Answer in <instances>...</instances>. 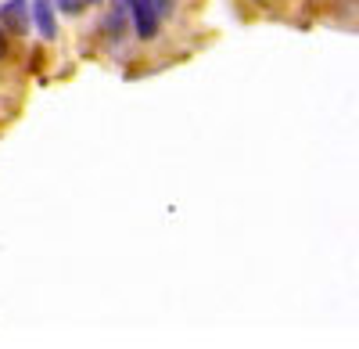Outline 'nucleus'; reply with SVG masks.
<instances>
[{"label": "nucleus", "instance_id": "obj_4", "mask_svg": "<svg viewBox=\"0 0 359 349\" xmlns=\"http://www.w3.org/2000/svg\"><path fill=\"white\" fill-rule=\"evenodd\" d=\"M54 4H57V11H62V15H79L83 8H86V0H54Z\"/></svg>", "mask_w": 359, "mask_h": 349}, {"label": "nucleus", "instance_id": "obj_2", "mask_svg": "<svg viewBox=\"0 0 359 349\" xmlns=\"http://www.w3.org/2000/svg\"><path fill=\"white\" fill-rule=\"evenodd\" d=\"M130 25H133L137 40H155V37H158V25H162V18L155 15V8L147 4V0H133Z\"/></svg>", "mask_w": 359, "mask_h": 349}, {"label": "nucleus", "instance_id": "obj_6", "mask_svg": "<svg viewBox=\"0 0 359 349\" xmlns=\"http://www.w3.org/2000/svg\"><path fill=\"white\" fill-rule=\"evenodd\" d=\"M8 54V37H4V29H0V58Z\"/></svg>", "mask_w": 359, "mask_h": 349}, {"label": "nucleus", "instance_id": "obj_5", "mask_svg": "<svg viewBox=\"0 0 359 349\" xmlns=\"http://www.w3.org/2000/svg\"><path fill=\"white\" fill-rule=\"evenodd\" d=\"M147 4H151V8H155V15H158L162 22H165V18L172 15V0H147Z\"/></svg>", "mask_w": 359, "mask_h": 349}, {"label": "nucleus", "instance_id": "obj_1", "mask_svg": "<svg viewBox=\"0 0 359 349\" xmlns=\"http://www.w3.org/2000/svg\"><path fill=\"white\" fill-rule=\"evenodd\" d=\"M0 25L8 29V33H29V25H33V4L29 0H4L0 4Z\"/></svg>", "mask_w": 359, "mask_h": 349}, {"label": "nucleus", "instance_id": "obj_3", "mask_svg": "<svg viewBox=\"0 0 359 349\" xmlns=\"http://www.w3.org/2000/svg\"><path fill=\"white\" fill-rule=\"evenodd\" d=\"M33 25L43 40L57 37V4L54 0H33Z\"/></svg>", "mask_w": 359, "mask_h": 349}, {"label": "nucleus", "instance_id": "obj_7", "mask_svg": "<svg viewBox=\"0 0 359 349\" xmlns=\"http://www.w3.org/2000/svg\"><path fill=\"white\" fill-rule=\"evenodd\" d=\"M86 4H101V0H86Z\"/></svg>", "mask_w": 359, "mask_h": 349}]
</instances>
